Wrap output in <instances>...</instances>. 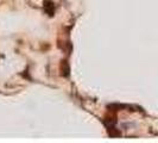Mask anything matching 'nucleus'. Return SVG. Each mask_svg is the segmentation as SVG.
Here are the masks:
<instances>
[{
  "instance_id": "nucleus-1",
  "label": "nucleus",
  "mask_w": 158,
  "mask_h": 143,
  "mask_svg": "<svg viewBox=\"0 0 158 143\" xmlns=\"http://www.w3.org/2000/svg\"><path fill=\"white\" fill-rule=\"evenodd\" d=\"M44 8H45V11H47L50 16H52V15H54L55 6H54V4H52L51 1H45V2H44Z\"/></svg>"
}]
</instances>
